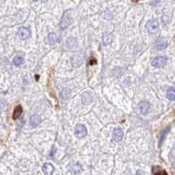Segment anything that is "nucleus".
I'll return each instance as SVG.
<instances>
[{
	"mask_svg": "<svg viewBox=\"0 0 175 175\" xmlns=\"http://www.w3.org/2000/svg\"><path fill=\"white\" fill-rule=\"evenodd\" d=\"M42 170L45 175H52L54 171V167L50 163H45L42 166Z\"/></svg>",
	"mask_w": 175,
	"mask_h": 175,
	"instance_id": "6",
	"label": "nucleus"
},
{
	"mask_svg": "<svg viewBox=\"0 0 175 175\" xmlns=\"http://www.w3.org/2000/svg\"><path fill=\"white\" fill-rule=\"evenodd\" d=\"M113 41V35L109 34V33H106L104 34L103 38V41L104 45H109Z\"/></svg>",
	"mask_w": 175,
	"mask_h": 175,
	"instance_id": "17",
	"label": "nucleus"
},
{
	"mask_svg": "<svg viewBox=\"0 0 175 175\" xmlns=\"http://www.w3.org/2000/svg\"><path fill=\"white\" fill-rule=\"evenodd\" d=\"M18 36H19L22 40H26V39H27V38L30 36L31 32H30V30H29L28 28H27V27H20V28L18 29Z\"/></svg>",
	"mask_w": 175,
	"mask_h": 175,
	"instance_id": "5",
	"label": "nucleus"
},
{
	"mask_svg": "<svg viewBox=\"0 0 175 175\" xmlns=\"http://www.w3.org/2000/svg\"><path fill=\"white\" fill-rule=\"evenodd\" d=\"M152 173H153V175H168L167 173L162 168H160L159 166H153Z\"/></svg>",
	"mask_w": 175,
	"mask_h": 175,
	"instance_id": "14",
	"label": "nucleus"
},
{
	"mask_svg": "<svg viewBox=\"0 0 175 175\" xmlns=\"http://www.w3.org/2000/svg\"><path fill=\"white\" fill-rule=\"evenodd\" d=\"M33 1H37V0H33Z\"/></svg>",
	"mask_w": 175,
	"mask_h": 175,
	"instance_id": "25",
	"label": "nucleus"
},
{
	"mask_svg": "<svg viewBox=\"0 0 175 175\" xmlns=\"http://www.w3.org/2000/svg\"><path fill=\"white\" fill-rule=\"evenodd\" d=\"M81 100L83 104H89L93 101V95L89 92H85L81 96Z\"/></svg>",
	"mask_w": 175,
	"mask_h": 175,
	"instance_id": "8",
	"label": "nucleus"
},
{
	"mask_svg": "<svg viewBox=\"0 0 175 175\" xmlns=\"http://www.w3.org/2000/svg\"><path fill=\"white\" fill-rule=\"evenodd\" d=\"M22 112H23V109H22V107H21L20 105H18L16 108L14 109L13 115V119L16 120L17 118H18V117L21 116Z\"/></svg>",
	"mask_w": 175,
	"mask_h": 175,
	"instance_id": "13",
	"label": "nucleus"
},
{
	"mask_svg": "<svg viewBox=\"0 0 175 175\" xmlns=\"http://www.w3.org/2000/svg\"><path fill=\"white\" fill-rule=\"evenodd\" d=\"M136 175H145V172H143V171L139 170V171H137V172Z\"/></svg>",
	"mask_w": 175,
	"mask_h": 175,
	"instance_id": "22",
	"label": "nucleus"
},
{
	"mask_svg": "<svg viewBox=\"0 0 175 175\" xmlns=\"http://www.w3.org/2000/svg\"><path fill=\"white\" fill-rule=\"evenodd\" d=\"M170 131V127H167L165 130H164V131H162L161 138H160V143H159V145H162L163 141L165 140V137H166V134L168 133V131Z\"/></svg>",
	"mask_w": 175,
	"mask_h": 175,
	"instance_id": "21",
	"label": "nucleus"
},
{
	"mask_svg": "<svg viewBox=\"0 0 175 175\" xmlns=\"http://www.w3.org/2000/svg\"><path fill=\"white\" fill-rule=\"evenodd\" d=\"M167 59L165 57H157L152 61V66L156 67H161L165 65Z\"/></svg>",
	"mask_w": 175,
	"mask_h": 175,
	"instance_id": "2",
	"label": "nucleus"
},
{
	"mask_svg": "<svg viewBox=\"0 0 175 175\" xmlns=\"http://www.w3.org/2000/svg\"><path fill=\"white\" fill-rule=\"evenodd\" d=\"M146 28L151 33H155L159 29V24L156 20H151L147 23Z\"/></svg>",
	"mask_w": 175,
	"mask_h": 175,
	"instance_id": "4",
	"label": "nucleus"
},
{
	"mask_svg": "<svg viewBox=\"0 0 175 175\" xmlns=\"http://www.w3.org/2000/svg\"><path fill=\"white\" fill-rule=\"evenodd\" d=\"M70 25V18L69 17L67 16V13H65L63 15L62 18H61V24H60V27H61V29L64 30L68 27V26Z\"/></svg>",
	"mask_w": 175,
	"mask_h": 175,
	"instance_id": "7",
	"label": "nucleus"
},
{
	"mask_svg": "<svg viewBox=\"0 0 175 175\" xmlns=\"http://www.w3.org/2000/svg\"><path fill=\"white\" fill-rule=\"evenodd\" d=\"M76 44H77V41H76V39L75 38H69L67 41V47L70 49L75 48Z\"/></svg>",
	"mask_w": 175,
	"mask_h": 175,
	"instance_id": "16",
	"label": "nucleus"
},
{
	"mask_svg": "<svg viewBox=\"0 0 175 175\" xmlns=\"http://www.w3.org/2000/svg\"><path fill=\"white\" fill-rule=\"evenodd\" d=\"M166 97H167L169 100H171V101L174 100L175 99V88H174V87H171L170 89H168V90H167V92H166Z\"/></svg>",
	"mask_w": 175,
	"mask_h": 175,
	"instance_id": "15",
	"label": "nucleus"
},
{
	"mask_svg": "<svg viewBox=\"0 0 175 175\" xmlns=\"http://www.w3.org/2000/svg\"><path fill=\"white\" fill-rule=\"evenodd\" d=\"M23 63H24V58L23 57H21V56H16V57H14L13 64L15 66L18 67V66L22 65Z\"/></svg>",
	"mask_w": 175,
	"mask_h": 175,
	"instance_id": "18",
	"label": "nucleus"
},
{
	"mask_svg": "<svg viewBox=\"0 0 175 175\" xmlns=\"http://www.w3.org/2000/svg\"><path fill=\"white\" fill-rule=\"evenodd\" d=\"M71 171L74 174H77V173H79V172L81 171V166L80 165H78V164H75V165L71 166Z\"/></svg>",
	"mask_w": 175,
	"mask_h": 175,
	"instance_id": "19",
	"label": "nucleus"
},
{
	"mask_svg": "<svg viewBox=\"0 0 175 175\" xmlns=\"http://www.w3.org/2000/svg\"><path fill=\"white\" fill-rule=\"evenodd\" d=\"M61 96L64 100H67V98L70 96V90L68 89H64L61 92Z\"/></svg>",
	"mask_w": 175,
	"mask_h": 175,
	"instance_id": "20",
	"label": "nucleus"
},
{
	"mask_svg": "<svg viewBox=\"0 0 175 175\" xmlns=\"http://www.w3.org/2000/svg\"><path fill=\"white\" fill-rule=\"evenodd\" d=\"M75 135L77 137L79 138H82L83 137H85L87 135V129L83 124H77L75 127Z\"/></svg>",
	"mask_w": 175,
	"mask_h": 175,
	"instance_id": "1",
	"label": "nucleus"
},
{
	"mask_svg": "<svg viewBox=\"0 0 175 175\" xmlns=\"http://www.w3.org/2000/svg\"><path fill=\"white\" fill-rule=\"evenodd\" d=\"M95 63H96V61L95 60H93V61H90V65H93Z\"/></svg>",
	"mask_w": 175,
	"mask_h": 175,
	"instance_id": "23",
	"label": "nucleus"
},
{
	"mask_svg": "<svg viewBox=\"0 0 175 175\" xmlns=\"http://www.w3.org/2000/svg\"><path fill=\"white\" fill-rule=\"evenodd\" d=\"M54 148H53V151L51 152V157H54Z\"/></svg>",
	"mask_w": 175,
	"mask_h": 175,
	"instance_id": "24",
	"label": "nucleus"
},
{
	"mask_svg": "<svg viewBox=\"0 0 175 175\" xmlns=\"http://www.w3.org/2000/svg\"><path fill=\"white\" fill-rule=\"evenodd\" d=\"M166 47H167V42L165 41H164V40L160 39V40H158L157 42H156V48L159 51H161V50L165 49Z\"/></svg>",
	"mask_w": 175,
	"mask_h": 175,
	"instance_id": "12",
	"label": "nucleus"
},
{
	"mask_svg": "<svg viewBox=\"0 0 175 175\" xmlns=\"http://www.w3.org/2000/svg\"><path fill=\"white\" fill-rule=\"evenodd\" d=\"M123 131H122L121 129H115L113 131V139L116 142L121 141L122 138H123Z\"/></svg>",
	"mask_w": 175,
	"mask_h": 175,
	"instance_id": "9",
	"label": "nucleus"
},
{
	"mask_svg": "<svg viewBox=\"0 0 175 175\" xmlns=\"http://www.w3.org/2000/svg\"><path fill=\"white\" fill-rule=\"evenodd\" d=\"M41 117L38 115H33L30 118V124H31L32 127L35 128V127H37L41 123Z\"/></svg>",
	"mask_w": 175,
	"mask_h": 175,
	"instance_id": "10",
	"label": "nucleus"
},
{
	"mask_svg": "<svg viewBox=\"0 0 175 175\" xmlns=\"http://www.w3.org/2000/svg\"><path fill=\"white\" fill-rule=\"evenodd\" d=\"M47 41L50 45H54V44H56L60 41V39H59V37L56 33L52 32L47 36Z\"/></svg>",
	"mask_w": 175,
	"mask_h": 175,
	"instance_id": "11",
	"label": "nucleus"
},
{
	"mask_svg": "<svg viewBox=\"0 0 175 175\" xmlns=\"http://www.w3.org/2000/svg\"><path fill=\"white\" fill-rule=\"evenodd\" d=\"M138 109H139L141 114L146 115L148 113L149 109H150V103H149L148 102H145V101L140 102L138 103Z\"/></svg>",
	"mask_w": 175,
	"mask_h": 175,
	"instance_id": "3",
	"label": "nucleus"
}]
</instances>
